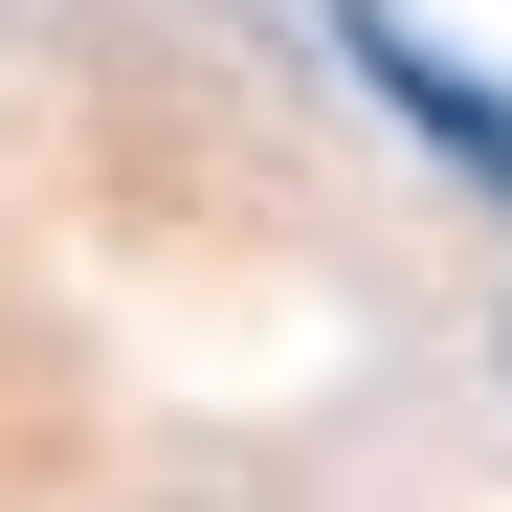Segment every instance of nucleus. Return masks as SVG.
I'll use <instances>...</instances> for the list:
<instances>
[{
  "instance_id": "f257e3e1",
  "label": "nucleus",
  "mask_w": 512,
  "mask_h": 512,
  "mask_svg": "<svg viewBox=\"0 0 512 512\" xmlns=\"http://www.w3.org/2000/svg\"><path fill=\"white\" fill-rule=\"evenodd\" d=\"M334 45H357V67H379V90L423 112V156H468V179L512 201V90H490V67H446V45H423V23H401V0H334Z\"/></svg>"
}]
</instances>
